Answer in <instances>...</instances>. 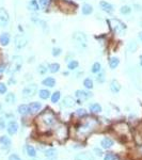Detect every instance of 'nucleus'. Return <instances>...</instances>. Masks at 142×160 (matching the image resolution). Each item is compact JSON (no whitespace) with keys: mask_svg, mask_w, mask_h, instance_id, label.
Here are the masks:
<instances>
[{"mask_svg":"<svg viewBox=\"0 0 142 160\" xmlns=\"http://www.w3.org/2000/svg\"><path fill=\"white\" fill-rule=\"evenodd\" d=\"M60 97H61V93L59 91H56V92L51 95V103L57 104L58 101H59V99H60Z\"/></svg>","mask_w":142,"mask_h":160,"instance_id":"33","label":"nucleus"},{"mask_svg":"<svg viewBox=\"0 0 142 160\" xmlns=\"http://www.w3.org/2000/svg\"><path fill=\"white\" fill-rule=\"evenodd\" d=\"M7 130H8V133H9V135L13 136V135H15V133L17 132V130H18V124L16 122H14V121H12V122L9 123Z\"/></svg>","mask_w":142,"mask_h":160,"instance_id":"12","label":"nucleus"},{"mask_svg":"<svg viewBox=\"0 0 142 160\" xmlns=\"http://www.w3.org/2000/svg\"><path fill=\"white\" fill-rule=\"evenodd\" d=\"M38 2H39V5L41 9H46L49 4L50 0H38Z\"/></svg>","mask_w":142,"mask_h":160,"instance_id":"37","label":"nucleus"},{"mask_svg":"<svg viewBox=\"0 0 142 160\" xmlns=\"http://www.w3.org/2000/svg\"><path fill=\"white\" fill-rule=\"evenodd\" d=\"M27 154H28V156H30V157H36V148L32 145H27Z\"/></svg>","mask_w":142,"mask_h":160,"instance_id":"34","label":"nucleus"},{"mask_svg":"<svg viewBox=\"0 0 142 160\" xmlns=\"http://www.w3.org/2000/svg\"><path fill=\"white\" fill-rule=\"evenodd\" d=\"M96 124H97V122H96L94 118H91V120H89V121H87L85 124L80 125L78 128H77V135L80 137L85 136V135H89L90 132L94 129Z\"/></svg>","mask_w":142,"mask_h":160,"instance_id":"2","label":"nucleus"},{"mask_svg":"<svg viewBox=\"0 0 142 160\" xmlns=\"http://www.w3.org/2000/svg\"><path fill=\"white\" fill-rule=\"evenodd\" d=\"M81 13L85 16L88 15H91L93 13V7L89 3H83L81 8Z\"/></svg>","mask_w":142,"mask_h":160,"instance_id":"14","label":"nucleus"},{"mask_svg":"<svg viewBox=\"0 0 142 160\" xmlns=\"http://www.w3.org/2000/svg\"><path fill=\"white\" fill-rule=\"evenodd\" d=\"M83 85H85V89H89V90L93 89V80L91 78H85L83 80Z\"/></svg>","mask_w":142,"mask_h":160,"instance_id":"31","label":"nucleus"},{"mask_svg":"<svg viewBox=\"0 0 142 160\" xmlns=\"http://www.w3.org/2000/svg\"><path fill=\"white\" fill-rule=\"evenodd\" d=\"M9 82H10V83H15L16 81H15V79H13V78H12V79L9 80Z\"/></svg>","mask_w":142,"mask_h":160,"instance_id":"47","label":"nucleus"},{"mask_svg":"<svg viewBox=\"0 0 142 160\" xmlns=\"http://www.w3.org/2000/svg\"><path fill=\"white\" fill-rule=\"evenodd\" d=\"M36 92H38V85H36V83H32V84H28V85L23 90L21 95H23V97L24 98H29V97H31V96H33Z\"/></svg>","mask_w":142,"mask_h":160,"instance_id":"6","label":"nucleus"},{"mask_svg":"<svg viewBox=\"0 0 142 160\" xmlns=\"http://www.w3.org/2000/svg\"><path fill=\"white\" fill-rule=\"evenodd\" d=\"M16 101V96L14 93H9L5 95V103H8L9 105H13Z\"/></svg>","mask_w":142,"mask_h":160,"instance_id":"25","label":"nucleus"},{"mask_svg":"<svg viewBox=\"0 0 142 160\" xmlns=\"http://www.w3.org/2000/svg\"><path fill=\"white\" fill-rule=\"evenodd\" d=\"M18 113L21 115H26V114H28V113H30L29 112V105H20L19 107H18Z\"/></svg>","mask_w":142,"mask_h":160,"instance_id":"22","label":"nucleus"},{"mask_svg":"<svg viewBox=\"0 0 142 160\" xmlns=\"http://www.w3.org/2000/svg\"><path fill=\"white\" fill-rule=\"evenodd\" d=\"M21 66H23V58L20 56H14L11 60L9 72L10 73H17L20 70Z\"/></svg>","mask_w":142,"mask_h":160,"instance_id":"4","label":"nucleus"},{"mask_svg":"<svg viewBox=\"0 0 142 160\" xmlns=\"http://www.w3.org/2000/svg\"><path fill=\"white\" fill-rule=\"evenodd\" d=\"M4 127H5V123L3 120L0 118V129H4Z\"/></svg>","mask_w":142,"mask_h":160,"instance_id":"45","label":"nucleus"},{"mask_svg":"<svg viewBox=\"0 0 142 160\" xmlns=\"http://www.w3.org/2000/svg\"><path fill=\"white\" fill-rule=\"evenodd\" d=\"M9 160H21V159L16 155V154H12V155L9 157Z\"/></svg>","mask_w":142,"mask_h":160,"instance_id":"43","label":"nucleus"},{"mask_svg":"<svg viewBox=\"0 0 142 160\" xmlns=\"http://www.w3.org/2000/svg\"><path fill=\"white\" fill-rule=\"evenodd\" d=\"M96 80H97V82H100V83H104V82H105V80H106V78H105V73H104L103 70H102V72H100V73L97 74Z\"/></svg>","mask_w":142,"mask_h":160,"instance_id":"35","label":"nucleus"},{"mask_svg":"<svg viewBox=\"0 0 142 160\" xmlns=\"http://www.w3.org/2000/svg\"><path fill=\"white\" fill-rule=\"evenodd\" d=\"M56 150H53V148H51V150H48L45 152V156L46 157H53L55 155H56Z\"/></svg>","mask_w":142,"mask_h":160,"instance_id":"40","label":"nucleus"},{"mask_svg":"<svg viewBox=\"0 0 142 160\" xmlns=\"http://www.w3.org/2000/svg\"><path fill=\"white\" fill-rule=\"evenodd\" d=\"M39 96H40L41 99H48V97L50 96V92L48 90H45V89L40 90L39 91Z\"/></svg>","mask_w":142,"mask_h":160,"instance_id":"28","label":"nucleus"},{"mask_svg":"<svg viewBox=\"0 0 142 160\" xmlns=\"http://www.w3.org/2000/svg\"><path fill=\"white\" fill-rule=\"evenodd\" d=\"M100 72H102V64L100 62L93 63V65L91 66V73L98 74Z\"/></svg>","mask_w":142,"mask_h":160,"instance_id":"24","label":"nucleus"},{"mask_svg":"<svg viewBox=\"0 0 142 160\" xmlns=\"http://www.w3.org/2000/svg\"><path fill=\"white\" fill-rule=\"evenodd\" d=\"M75 160H94V159H93V157L89 153H83V154H79L78 156L76 157Z\"/></svg>","mask_w":142,"mask_h":160,"instance_id":"27","label":"nucleus"},{"mask_svg":"<svg viewBox=\"0 0 142 160\" xmlns=\"http://www.w3.org/2000/svg\"><path fill=\"white\" fill-rule=\"evenodd\" d=\"M138 36H139V40H140V41H141V42H142V31L140 32V33H139Z\"/></svg>","mask_w":142,"mask_h":160,"instance_id":"48","label":"nucleus"},{"mask_svg":"<svg viewBox=\"0 0 142 160\" xmlns=\"http://www.w3.org/2000/svg\"><path fill=\"white\" fill-rule=\"evenodd\" d=\"M38 72L40 75H45L48 72V66H46L45 64H40L38 67Z\"/></svg>","mask_w":142,"mask_h":160,"instance_id":"32","label":"nucleus"},{"mask_svg":"<svg viewBox=\"0 0 142 160\" xmlns=\"http://www.w3.org/2000/svg\"><path fill=\"white\" fill-rule=\"evenodd\" d=\"M94 152H96V155H97V156H102V155H103V152H102L100 150H97V148H95V150H94Z\"/></svg>","mask_w":142,"mask_h":160,"instance_id":"46","label":"nucleus"},{"mask_svg":"<svg viewBox=\"0 0 142 160\" xmlns=\"http://www.w3.org/2000/svg\"><path fill=\"white\" fill-rule=\"evenodd\" d=\"M42 84L47 88H53L56 85V79L53 78V77H46V78L42 81Z\"/></svg>","mask_w":142,"mask_h":160,"instance_id":"15","label":"nucleus"},{"mask_svg":"<svg viewBox=\"0 0 142 160\" xmlns=\"http://www.w3.org/2000/svg\"><path fill=\"white\" fill-rule=\"evenodd\" d=\"M0 143L5 147H9L11 145V139L7 136H1L0 137Z\"/></svg>","mask_w":142,"mask_h":160,"instance_id":"29","label":"nucleus"},{"mask_svg":"<svg viewBox=\"0 0 142 160\" xmlns=\"http://www.w3.org/2000/svg\"><path fill=\"white\" fill-rule=\"evenodd\" d=\"M11 42V35L10 33H8V32H2L1 34H0V45L5 47L10 44Z\"/></svg>","mask_w":142,"mask_h":160,"instance_id":"11","label":"nucleus"},{"mask_svg":"<svg viewBox=\"0 0 142 160\" xmlns=\"http://www.w3.org/2000/svg\"><path fill=\"white\" fill-rule=\"evenodd\" d=\"M27 43H28V41H27V38H26L24 35L18 34L15 36L14 45H15V47H16V49H23L24 47H26Z\"/></svg>","mask_w":142,"mask_h":160,"instance_id":"8","label":"nucleus"},{"mask_svg":"<svg viewBox=\"0 0 142 160\" xmlns=\"http://www.w3.org/2000/svg\"><path fill=\"white\" fill-rule=\"evenodd\" d=\"M36 120H38V124H39L41 127L46 128V129H49L51 126H53L56 124V122H57L56 116H55V114H53L50 110L44 111Z\"/></svg>","mask_w":142,"mask_h":160,"instance_id":"1","label":"nucleus"},{"mask_svg":"<svg viewBox=\"0 0 142 160\" xmlns=\"http://www.w3.org/2000/svg\"><path fill=\"white\" fill-rule=\"evenodd\" d=\"M28 9L30 11H33V12H36V11L40 10V5L38 0H30L28 3Z\"/></svg>","mask_w":142,"mask_h":160,"instance_id":"19","label":"nucleus"},{"mask_svg":"<svg viewBox=\"0 0 142 160\" xmlns=\"http://www.w3.org/2000/svg\"><path fill=\"white\" fill-rule=\"evenodd\" d=\"M74 105H75V101L72 96H66L63 99V101H62V106L65 107V108H72Z\"/></svg>","mask_w":142,"mask_h":160,"instance_id":"16","label":"nucleus"},{"mask_svg":"<svg viewBox=\"0 0 142 160\" xmlns=\"http://www.w3.org/2000/svg\"><path fill=\"white\" fill-rule=\"evenodd\" d=\"M78 66H79V63L77 60H71V61H68V68L70 70H75L76 68H78Z\"/></svg>","mask_w":142,"mask_h":160,"instance_id":"26","label":"nucleus"},{"mask_svg":"<svg viewBox=\"0 0 142 160\" xmlns=\"http://www.w3.org/2000/svg\"><path fill=\"white\" fill-rule=\"evenodd\" d=\"M76 115H77V116H79V118L87 116V111H85V109H83V108L77 109V111H76Z\"/></svg>","mask_w":142,"mask_h":160,"instance_id":"38","label":"nucleus"},{"mask_svg":"<svg viewBox=\"0 0 142 160\" xmlns=\"http://www.w3.org/2000/svg\"><path fill=\"white\" fill-rule=\"evenodd\" d=\"M73 40H74L75 44L78 46V47H80V48L87 46V35L83 32L76 31L73 34Z\"/></svg>","mask_w":142,"mask_h":160,"instance_id":"5","label":"nucleus"},{"mask_svg":"<svg viewBox=\"0 0 142 160\" xmlns=\"http://www.w3.org/2000/svg\"><path fill=\"white\" fill-rule=\"evenodd\" d=\"M137 44H136V42H132V44H130V46H129V49H130V51H135L136 49H137Z\"/></svg>","mask_w":142,"mask_h":160,"instance_id":"44","label":"nucleus"},{"mask_svg":"<svg viewBox=\"0 0 142 160\" xmlns=\"http://www.w3.org/2000/svg\"><path fill=\"white\" fill-rule=\"evenodd\" d=\"M100 8L104 11V12H106L107 14H112V13L114 12L113 5H112L111 3H109V2L105 1V0L100 1Z\"/></svg>","mask_w":142,"mask_h":160,"instance_id":"10","label":"nucleus"},{"mask_svg":"<svg viewBox=\"0 0 142 160\" xmlns=\"http://www.w3.org/2000/svg\"><path fill=\"white\" fill-rule=\"evenodd\" d=\"M5 70H7V65H5L4 63H1V64H0V75L3 74L4 72H5Z\"/></svg>","mask_w":142,"mask_h":160,"instance_id":"42","label":"nucleus"},{"mask_svg":"<svg viewBox=\"0 0 142 160\" xmlns=\"http://www.w3.org/2000/svg\"><path fill=\"white\" fill-rule=\"evenodd\" d=\"M110 90L112 93H117V92H120V90H121V85H120V83L117 82V80H112L110 82Z\"/></svg>","mask_w":142,"mask_h":160,"instance_id":"18","label":"nucleus"},{"mask_svg":"<svg viewBox=\"0 0 142 160\" xmlns=\"http://www.w3.org/2000/svg\"><path fill=\"white\" fill-rule=\"evenodd\" d=\"M75 96L78 98V104H81L80 101H85L87 99H89L92 96V93H90L88 91H83V90H77L75 92Z\"/></svg>","mask_w":142,"mask_h":160,"instance_id":"9","label":"nucleus"},{"mask_svg":"<svg viewBox=\"0 0 142 160\" xmlns=\"http://www.w3.org/2000/svg\"><path fill=\"white\" fill-rule=\"evenodd\" d=\"M100 144L103 146V148H110L111 146L113 145V141H112L110 138H104V139L102 140Z\"/></svg>","mask_w":142,"mask_h":160,"instance_id":"20","label":"nucleus"},{"mask_svg":"<svg viewBox=\"0 0 142 160\" xmlns=\"http://www.w3.org/2000/svg\"><path fill=\"white\" fill-rule=\"evenodd\" d=\"M41 107H42V104H41V103H38V101L30 103V105H29V112H30V113H36V112L40 111Z\"/></svg>","mask_w":142,"mask_h":160,"instance_id":"13","label":"nucleus"},{"mask_svg":"<svg viewBox=\"0 0 142 160\" xmlns=\"http://www.w3.org/2000/svg\"><path fill=\"white\" fill-rule=\"evenodd\" d=\"M63 75H64V76H68V72H64V73H63Z\"/></svg>","mask_w":142,"mask_h":160,"instance_id":"50","label":"nucleus"},{"mask_svg":"<svg viewBox=\"0 0 142 160\" xmlns=\"http://www.w3.org/2000/svg\"><path fill=\"white\" fill-rule=\"evenodd\" d=\"M120 64V59L117 57H111L109 60V67L111 70H115Z\"/></svg>","mask_w":142,"mask_h":160,"instance_id":"17","label":"nucleus"},{"mask_svg":"<svg viewBox=\"0 0 142 160\" xmlns=\"http://www.w3.org/2000/svg\"><path fill=\"white\" fill-rule=\"evenodd\" d=\"M107 23L109 24L111 30H112L115 34H122V33L126 30V25H125L123 21H120V19L111 18V19H108Z\"/></svg>","mask_w":142,"mask_h":160,"instance_id":"3","label":"nucleus"},{"mask_svg":"<svg viewBox=\"0 0 142 160\" xmlns=\"http://www.w3.org/2000/svg\"><path fill=\"white\" fill-rule=\"evenodd\" d=\"M9 23H10V15L8 11L3 8H0V26L5 28L8 27Z\"/></svg>","mask_w":142,"mask_h":160,"instance_id":"7","label":"nucleus"},{"mask_svg":"<svg viewBox=\"0 0 142 160\" xmlns=\"http://www.w3.org/2000/svg\"><path fill=\"white\" fill-rule=\"evenodd\" d=\"M90 111L93 112V113H100L102 112V106L100 104H91L89 106Z\"/></svg>","mask_w":142,"mask_h":160,"instance_id":"23","label":"nucleus"},{"mask_svg":"<svg viewBox=\"0 0 142 160\" xmlns=\"http://www.w3.org/2000/svg\"><path fill=\"white\" fill-rule=\"evenodd\" d=\"M8 91V88L7 85L2 82H0V94H5Z\"/></svg>","mask_w":142,"mask_h":160,"instance_id":"41","label":"nucleus"},{"mask_svg":"<svg viewBox=\"0 0 142 160\" xmlns=\"http://www.w3.org/2000/svg\"><path fill=\"white\" fill-rule=\"evenodd\" d=\"M48 70H49L50 73H53V74L58 73V72L60 70V64H59V63H57V62L50 63L49 65H48Z\"/></svg>","mask_w":142,"mask_h":160,"instance_id":"21","label":"nucleus"},{"mask_svg":"<svg viewBox=\"0 0 142 160\" xmlns=\"http://www.w3.org/2000/svg\"><path fill=\"white\" fill-rule=\"evenodd\" d=\"M104 160H117V156L112 153H109L104 157Z\"/></svg>","mask_w":142,"mask_h":160,"instance_id":"39","label":"nucleus"},{"mask_svg":"<svg viewBox=\"0 0 142 160\" xmlns=\"http://www.w3.org/2000/svg\"><path fill=\"white\" fill-rule=\"evenodd\" d=\"M140 66L142 67V55L140 56Z\"/></svg>","mask_w":142,"mask_h":160,"instance_id":"49","label":"nucleus"},{"mask_svg":"<svg viewBox=\"0 0 142 160\" xmlns=\"http://www.w3.org/2000/svg\"><path fill=\"white\" fill-rule=\"evenodd\" d=\"M132 8L129 7V5H122L121 9H120V13L122 15H129L132 13Z\"/></svg>","mask_w":142,"mask_h":160,"instance_id":"30","label":"nucleus"},{"mask_svg":"<svg viewBox=\"0 0 142 160\" xmlns=\"http://www.w3.org/2000/svg\"><path fill=\"white\" fill-rule=\"evenodd\" d=\"M61 53H62V49H61L60 47H53V48L51 55H53L55 58H57V57L61 56Z\"/></svg>","mask_w":142,"mask_h":160,"instance_id":"36","label":"nucleus"}]
</instances>
